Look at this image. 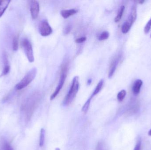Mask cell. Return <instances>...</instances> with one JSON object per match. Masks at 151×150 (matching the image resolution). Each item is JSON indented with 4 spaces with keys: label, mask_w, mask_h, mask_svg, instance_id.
Wrapping results in <instances>:
<instances>
[{
    "label": "cell",
    "mask_w": 151,
    "mask_h": 150,
    "mask_svg": "<svg viewBox=\"0 0 151 150\" xmlns=\"http://www.w3.org/2000/svg\"><path fill=\"white\" fill-rule=\"evenodd\" d=\"M104 81L103 79H101L99 82L97 86H96V88H95V90L93 91V93H92V95H91V97H93L94 96H96V95L98 94L99 92L101 91L102 90V88H103V85H104Z\"/></svg>",
    "instance_id": "5bb4252c"
},
{
    "label": "cell",
    "mask_w": 151,
    "mask_h": 150,
    "mask_svg": "<svg viewBox=\"0 0 151 150\" xmlns=\"http://www.w3.org/2000/svg\"><path fill=\"white\" fill-rule=\"evenodd\" d=\"M143 82L141 79L136 80L132 87V92L134 95H137L140 93Z\"/></svg>",
    "instance_id": "ba28073f"
},
{
    "label": "cell",
    "mask_w": 151,
    "mask_h": 150,
    "mask_svg": "<svg viewBox=\"0 0 151 150\" xmlns=\"http://www.w3.org/2000/svg\"><path fill=\"white\" fill-rule=\"evenodd\" d=\"M151 28V18L150 20L148 21L146 24L144 29V32L145 33H147L150 32Z\"/></svg>",
    "instance_id": "44dd1931"
},
{
    "label": "cell",
    "mask_w": 151,
    "mask_h": 150,
    "mask_svg": "<svg viewBox=\"0 0 151 150\" xmlns=\"http://www.w3.org/2000/svg\"><path fill=\"white\" fill-rule=\"evenodd\" d=\"M79 87H80V83H79V77H74V78L73 79L72 83L69 90V92L67 93V95L64 100L63 103L64 105H68L72 102L78 92Z\"/></svg>",
    "instance_id": "6da1fadb"
},
{
    "label": "cell",
    "mask_w": 151,
    "mask_h": 150,
    "mask_svg": "<svg viewBox=\"0 0 151 150\" xmlns=\"http://www.w3.org/2000/svg\"><path fill=\"white\" fill-rule=\"evenodd\" d=\"M4 150H13V149L9 144H6L4 145Z\"/></svg>",
    "instance_id": "d4e9b609"
},
{
    "label": "cell",
    "mask_w": 151,
    "mask_h": 150,
    "mask_svg": "<svg viewBox=\"0 0 151 150\" xmlns=\"http://www.w3.org/2000/svg\"><path fill=\"white\" fill-rule=\"evenodd\" d=\"M78 11L74 9L63 10L61 11V16L64 18H67L70 16H73L77 13Z\"/></svg>",
    "instance_id": "8fae6325"
},
{
    "label": "cell",
    "mask_w": 151,
    "mask_h": 150,
    "mask_svg": "<svg viewBox=\"0 0 151 150\" xmlns=\"http://www.w3.org/2000/svg\"><path fill=\"white\" fill-rule=\"evenodd\" d=\"M4 63V67L3 69L2 72L1 74V77L7 75L9 72L10 70V66L9 64L8 63V58L7 55L5 53L3 54Z\"/></svg>",
    "instance_id": "52a82bcc"
},
{
    "label": "cell",
    "mask_w": 151,
    "mask_h": 150,
    "mask_svg": "<svg viewBox=\"0 0 151 150\" xmlns=\"http://www.w3.org/2000/svg\"><path fill=\"white\" fill-rule=\"evenodd\" d=\"M92 98V97H90L87 100V101L85 102V104L83 106L82 108V111L83 112H84V113H86L88 112V110L89 108L91 102V99Z\"/></svg>",
    "instance_id": "e0dca14e"
},
{
    "label": "cell",
    "mask_w": 151,
    "mask_h": 150,
    "mask_svg": "<svg viewBox=\"0 0 151 150\" xmlns=\"http://www.w3.org/2000/svg\"><path fill=\"white\" fill-rule=\"evenodd\" d=\"M18 38L17 37H15L12 41V48L14 51H16L18 50Z\"/></svg>",
    "instance_id": "ffe728a7"
},
{
    "label": "cell",
    "mask_w": 151,
    "mask_h": 150,
    "mask_svg": "<svg viewBox=\"0 0 151 150\" xmlns=\"http://www.w3.org/2000/svg\"><path fill=\"white\" fill-rule=\"evenodd\" d=\"M148 134H149V135L150 136H151V129L150 130V131H149Z\"/></svg>",
    "instance_id": "83f0119b"
},
{
    "label": "cell",
    "mask_w": 151,
    "mask_h": 150,
    "mask_svg": "<svg viewBox=\"0 0 151 150\" xmlns=\"http://www.w3.org/2000/svg\"><path fill=\"white\" fill-rule=\"evenodd\" d=\"M137 17V7L135 5H134L133 7H132L131 13H130V15L129 16L128 18L127 19L134 24L135 20H136Z\"/></svg>",
    "instance_id": "7c38bea8"
},
{
    "label": "cell",
    "mask_w": 151,
    "mask_h": 150,
    "mask_svg": "<svg viewBox=\"0 0 151 150\" xmlns=\"http://www.w3.org/2000/svg\"><path fill=\"white\" fill-rule=\"evenodd\" d=\"M22 46L29 62H33L35 58L31 42L27 39H24L22 41Z\"/></svg>",
    "instance_id": "277c9868"
},
{
    "label": "cell",
    "mask_w": 151,
    "mask_h": 150,
    "mask_svg": "<svg viewBox=\"0 0 151 150\" xmlns=\"http://www.w3.org/2000/svg\"><path fill=\"white\" fill-rule=\"evenodd\" d=\"M30 12L32 19H36L40 12V4L38 1H31Z\"/></svg>",
    "instance_id": "8992f818"
},
{
    "label": "cell",
    "mask_w": 151,
    "mask_h": 150,
    "mask_svg": "<svg viewBox=\"0 0 151 150\" xmlns=\"http://www.w3.org/2000/svg\"><path fill=\"white\" fill-rule=\"evenodd\" d=\"M91 79H89L88 81V85H90L91 83Z\"/></svg>",
    "instance_id": "4316f807"
},
{
    "label": "cell",
    "mask_w": 151,
    "mask_h": 150,
    "mask_svg": "<svg viewBox=\"0 0 151 150\" xmlns=\"http://www.w3.org/2000/svg\"><path fill=\"white\" fill-rule=\"evenodd\" d=\"M145 1H138V2L140 4H142L144 2H145Z\"/></svg>",
    "instance_id": "484cf974"
},
{
    "label": "cell",
    "mask_w": 151,
    "mask_h": 150,
    "mask_svg": "<svg viewBox=\"0 0 151 150\" xmlns=\"http://www.w3.org/2000/svg\"><path fill=\"white\" fill-rule=\"evenodd\" d=\"M10 2V0H0V18L3 15Z\"/></svg>",
    "instance_id": "30bf717a"
},
{
    "label": "cell",
    "mask_w": 151,
    "mask_h": 150,
    "mask_svg": "<svg viewBox=\"0 0 151 150\" xmlns=\"http://www.w3.org/2000/svg\"><path fill=\"white\" fill-rule=\"evenodd\" d=\"M86 40V38L85 37H81L80 38L76 39V40L75 42L76 43H82L84 42Z\"/></svg>",
    "instance_id": "603a6c76"
},
{
    "label": "cell",
    "mask_w": 151,
    "mask_h": 150,
    "mask_svg": "<svg viewBox=\"0 0 151 150\" xmlns=\"http://www.w3.org/2000/svg\"><path fill=\"white\" fill-rule=\"evenodd\" d=\"M45 130L43 128L40 131V141H39V145L40 147H42L44 145L45 139Z\"/></svg>",
    "instance_id": "2e32d148"
},
{
    "label": "cell",
    "mask_w": 151,
    "mask_h": 150,
    "mask_svg": "<svg viewBox=\"0 0 151 150\" xmlns=\"http://www.w3.org/2000/svg\"><path fill=\"white\" fill-rule=\"evenodd\" d=\"M55 150H60V149L59 148H56V149H55Z\"/></svg>",
    "instance_id": "f1b7e54d"
},
{
    "label": "cell",
    "mask_w": 151,
    "mask_h": 150,
    "mask_svg": "<svg viewBox=\"0 0 151 150\" xmlns=\"http://www.w3.org/2000/svg\"><path fill=\"white\" fill-rule=\"evenodd\" d=\"M119 61V58H116L113 61L112 63L111 67H110V70H109V75H108V77L109 78H111L113 76L116 68H117V66H118Z\"/></svg>",
    "instance_id": "9c48e42d"
},
{
    "label": "cell",
    "mask_w": 151,
    "mask_h": 150,
    "mask_svg": "<svg viewBox=\"0 0 151 150\" xmlns=\"http://www.w3.org/2000/svg\"><path fill=\"white\" fill-rule=\"evenodd\" d=\"M39 31L42 36L46 37L52 33L53 32L52 28L47 20H42L40 22L39 26Z\"/></svg>",
    "instance_id": "5b68a950"
},
{
    "label": "cell",
    "mask_w": 151,
    "mask_h": 150,
    "mask_svg": "<svg viewBox=\"0 0 151 150\" xmlns=\"http://www.w3.org/2000/svg\"><path fill=\"white\" fill-rule=\"evenodd\" d=\"M125 7L124 5H122L121 6L119 9V11H118V14L117 16L115 17L114 18V22L115 23H118L120 21L122 18V16H123V13H124V11H125Z\"/></svg>",
    "instance_id": "9a60e30c"
},
{
    "label": "cell",
    "mask_w": 151,
    "mask_h": 150,
    "mask_svg": "<svg viewBox=\"0 0 151 150\" xmlns=\"http://www.w3.org/2000/svg\"><path fill=\"white\" fill-rule=\"evenodd\" d=\"M127 94V92L125 90H122L118 93L117 95V99L119 102H121L125 98Z\"/></svg>",
    "instance_id": "ac0fdd59"
},
{
    "label": "cell",
    "mask_w": 151,
    "mask_h": 150,
    "mask_svg": "<svg viewBox=\"0 0 151 150\" xmlns=\"http://www.w3.org/2000/svg\"><path fill=\"white\" fill-rule=\"evenodd\" d=\"M150 37H151V36H150Z\"/></svg>",
    "instance_id": "f546056e"
},
{
    "label": "cell",
    "mask_w": 151,
    "mask_h": 150,
    "mask_svg": "<svg viewBox=\"0 0 151 150\" xmlns=\"http://www.w3.org/2000/svg\"><path fill=\"white\" fill-rule=\"evenodd\" d=\"M37 70L36 68H34L29 70L24 76L23 79L16 85V90H18L24 89L28 86L35 79L37 75Z\"/></svg>",
    "instance_id": "7a4b0ae2"
},
{
    "label": "cell",
    "mask_w": 151,
    "mask_h": 150,
    "mask_svg": "<svg viewBox=\"0 0 151 150\" xmlns=\"http://www.w3.org/2000/svg\"><path fill=\"white\" fill-rule=\"evenodd\" d=\"M141 140H138L135 147L134 149V150H141Z\"/></svg>",
    "instance_id": "cb8c5ba5"
},
{
    "label": "cell",
    "mask_w": 151,
    "mask_h": 150,
    "mask_svg": "<svg viewBox=\"0 0 151 150\" xmlns=\"http://www.w3.org/2000/svg\"><path fill=\"white\" fill-rule=\"evenodd\" d=\"M110 36V33L108 31H105L103 32L98 37V40L99 41H104L107 39Z\"/></svg>",
    "instance_id": "d6986e66"
},
{
    "label": "cell",
    "mask_w": 151,
    "mask_h": 150,
    "mask_svg": "<svg viewBox=\"0 0 151 150\" xmlns=\"http://www.w3.org/2000/svg\"><path fill=\"white\" fill-rule=\"evenodd\" d=\"M67 72H68V67L67 65H65L63 67L62 70H61V75H60V79H59V82L58 85L56 87L55 91L53 92V94L51 95L50 97V100H53L58 95V93L61 91V89L63 88L65 82L66 80V77H67Z\"/></svg>",
    "instance_id": "3957f363"
},
{
    "label": "cell",
    "mask_w": 151,
    "mask_h": 150,
    "mask_svg": "<svg viewBox=\"0 0 151 150\" xmlns=\"http://www.w3.org/2000/svg\"><path fill=\"white\" fill-rule=\"evenodd\" d=\"M133 24L128 20L125 21L122 26L121 31L122 33L125 34L127 33L131 29V26Z\"/></svg>",
    "instance_id": "4fadbf2b"
},
{
    "label": "cell",
    "mask_w": 151,
    "mask_h": 150,
    "mask_svg": "<svg viewBox=\"0 0 151 150\" xmlns=\"http://www.w3.org/2000/svg\"><path fill=\"white\" fill-rule=\"evenodd\" d=\"M72 29V26L71 25H68L65 28L64 33L65 34H67L70 33Z\"/></svg>",
    "instance_id": "7402d4cb"
}]
</instances>
